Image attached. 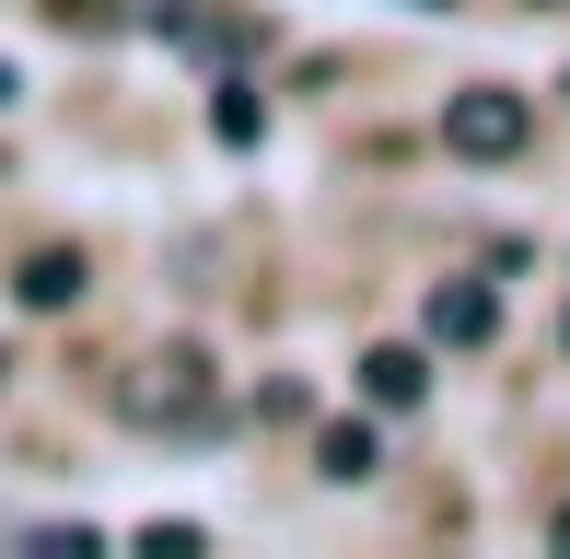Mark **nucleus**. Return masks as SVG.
<instances>
[{
    "mask_svg": "<svg viewBox=\"0 0 570 559\" xmlns=\"http://www.w3.org/2000/svg\"><path fill=\"white\" fill-rule=\"evenodd\" d=\"M117 420L128 431H210L222 420V373H210V350H140V362L117 373Z\"/></svg>",
    "mask_w": 570,
    "mask_h": 559,
    "instance_id": "nucleus-1",
    "label": "nucleus"
},
{
    "mask_svg": "<svg viewBox=\"0 0 570 559\" xmlns=\"http://www.w3.org/2000/svg\"><path fill=\"white\" fill-rule=\"evenodd\" d=\"M524 140H535V106H524V94H501V82L443 94V151H454V164H512Z\"/></svg>",
    "mask_w": 570,
    "mask_h": 559,
    "instance_id": "nucleus-2",
    "label": "nucleus"
},
{
    "mask_svg": "<svg viewBox=\"0 0 570 559\" xmlns=\"http://www.w3.org/2000/svg\"><path fill=\"white\" fill-rule=\"evenodd\" d=\"M420 339L431 350H489V339H501V292H489V280H431Z\"/></svg>",
    "mask_w": 570,
    "mask_h": 559,
    "instance_id": "nucleus-3",
    "label": "nucleus"
},
{
    "mask_svg": "<svg viewBox=\"0 0 570 559\" xmlns=\"http://www.w3.org/2000/svg\"><path fill=\"white\" fill-rule=\"evenodd\" d=\"M82 245H36V257H23L12 268V303H23V315H59V303H82Z\"/></svg>",
    "mask_w": 570,
    "mask_h": 559,
    "instance_id": "nucleus-4",
    "label": "nucleus"
},
{
    "mask_svg": "<svg viewBox=\"0 0 570 559\" xmlns=\"http://www.w3.org/2000/svg\"><path fill=\"white\" fill-rule=\"evenodd\" d=\"M361 396H373V409H420L431 362H420V350H361Z\"/></svg>",
    "mask_w": 570,
    "mask_h": 559,
    "instance_id": "nucleus-5",
    "label": "nucleus"
},
{
    "mask_svg": "<svg viewBox=\"0 0 570 559\" xmlns=\"http://www.w3.org/2000/svg\"><path fill=\"white\" fill-rule=\"evenodd\" d=\"M315 467H326V478H338V490H350V478H373V467H384V443H373V431H361V420H326Z\"/></svg>",
    "mask_w": 570,
    "mask_h": 559,
    "instance_id": "nucleus-6",
    "label": "nucleus"
},
{
    "mask_svg": "<svg viewBox=\"0 0 570 559\" xmlns=\"http://www.w3.org/2000/svg\"><path fill=\"white\" fill-rule=\"evenodd\" d=\"M210 129H222V140H233V151H245V140H256V129H268V106H256V94H222V106H210Z\"/></svg>",
    "mask_w": 570,
    "mask_h": 559,
    "instance_id": "nucleus-7",
    "label": "nucleus"
},
{
    "mask_svg": "<svg viewBox=\"0 0 570 559\" xmlns=\"http://www.w3.org/2000/svg\"><path fill=\"white\" fill-rule=\"evenodd\" d=\"M12 94H23V82H12V59H0V106H12Z\"/></svg>",
    "mask_w": 570,
    "mask_h": 559,
    "instance_id": "nucleus-8",
    "label": "nucleus"
},
{
    "mask_svg": "<svg viewBox=\"0 0 570 559\" xmlns=\"http://www.w3.org/2000/svg\"><path fill=\"white\" fill-rule=\"evenodd\" d=\"M548 12H570V0H548Z\"/></svg>",
    "mask_w": 570,
    "mask_h": 559,
    "instance_id": "nucleus-9",
    "label": "nucleus"
},
{
    "mask_svg": "<svg viewBox=\"0 0 570 559\" xmlns=\"http://www.w3.org/2000/svg\"><path fill=\"white\" fill-rule=\"evenodd\" d=\"M559 339H570V315H559Z\"/></svg>",
    "mask_w": 570,
    "mask_h": 559,
    "instance_id": "nucleus-10",
    "label": "nucleus"
}]
</instances>
